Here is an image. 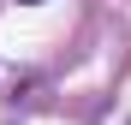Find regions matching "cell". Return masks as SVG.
Returning a JSON list of instances; mask_svg holds the SVG:
<instances>
[{
    "mask_svg": "<svg viewBox=\"0 0 131 125\" xmlns=\"http://www.w3.org/2000/svg\"><path fill=\"white\" fill-rule=\"evenodd\" d=\"M18 6H42V0H18Z\"/></svg>",
    "mask_w": 131,
    "mask_h": 125,
    "instance_id": "obj_1",
    "label": "cell"
}]
</instances>
